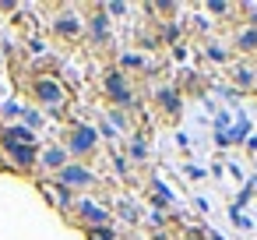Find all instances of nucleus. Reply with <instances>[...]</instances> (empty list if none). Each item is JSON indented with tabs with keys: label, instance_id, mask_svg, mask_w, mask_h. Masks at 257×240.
<instances>
[{
	"label": "nucleus",
	"instance_id": "f257e3e1",
	"mask_svg": "<svg viewBox=\"0 0 257 240\" xmlns=\"http://www.w3.org/2000/svg\"><path fill=\"white\" fill-rule=\"evenodd\" d=\"M92 145H95V131L92 127H74V134H71V152H78V155H85V152H92Z\"/></svg>",
	"mask_w": 257,
	"mask_h": 240
},
{
	"label": "nucleus",
	"instance_id": "f03ea898",
	"mask_svg": "<svg viewBox=\"0 0 257 240\" xmlns=\"http://www.w3.org/2000/svg\"><path fill=\"white\" fill-rule=\"evenodd\" d=\"M60 180H64V187H85V184H92V173L85 166H64Z\"/></svg>",
	"mask_w": 257,
	"mask_h": 240
},
{
	"label": "nucleus",
	"instance_id": "7ed1b4c3",
	"mask_svg": "<svg viewBox=\"0 0 257 240\" xmlns=\"http://www.w3.org/2000/svg\"><path fill=\"white\" fill-rule=\"evenodd\" d=\"M106 92H109L116 103H131V89H127V82H123L120 74H109V78H106Z\"/></svg>",
	"mask_w": 257,
	"mask_h": 240
},
{
	"label": "nucleus",
	"instance_id": "20e7f679",
	"mask_svg": "<svg viewBox=\"0 0 257 240\" xmlns=\"http://www.w3.org/2000/svg\"><path fill=\"white\" fill-rule=\"evenodd\" d=\"M22 141H25V145H32V141H36V134H32L29 127H8V131H4V145H22Z\"/></svg>",
	"mask_w": 257,
	"mask_h": 240
},
{
	"label": "nucleus",
	"instance_id": "39448f33",
	"mask_svg": "<svg viewBox=\"0 0 257 240\" xmlns=\"http://www.w3.org/2000/svg\"><path fill=\"white\" fill-rule=\"evenodd\" d=\"M36 96H39L43 103H60V99H64L60 85H53V82H39V85H36Z\"/></svg>",
	"mask_w": 257,
	"mask_h": 240
},
{
	"label": "nucleus",
	"instance_id": "423d86ee",
	"mask_svg": "<svg viewBox=\"0 0 257 240\" xmlns=\"http://www.w3.org/2000/svg\"><path fill=\"white\" fill-rule=\"evenodd\" d=\"M78 208H81V215H85L88 222H95V226H102V222H106V212H102V208H95L92 201H81Z\"/></svg>",
	"mask_w": 257,
	"mask_h": 240
},
{
	"label": "nucleus",
	"instance_id": "0eeeda50",
	"mask_svg": "<svg viewBox=\"0 0 257 240\" xmlns=\"http://www.w3.org/2000/svg\"><path fill=\"white\" fill-rule=\"evenodd\" d=\"M236 50H243V53H253V50H257V32H253V29L239 32V36H236Z\"/></svg>",
	"mask_w": 257,
	"mask_h": 240
},
{
	"label": "nucleus",
	"instance_id": "6e6552de",
	"mask_svg": "<svg viewBox=\"0 0 257 240\" xmlns=\"http://www.w3.org/2000/svg\"><path fill=\"white\" fill-rule=\"evenodd\" d=\"M64 159H67L64 148H50V152H46V166H53V170H64V166H67Z\"/></svg>",
	"mask_w": 257,
	"mask_h": 240
},
{
	"label": "nucleus",
	"instance_id": "1a4fd4ad",
	"mask_svg": "<svg viewBox=\"0 0 257 240\" xmlns=\"http://www.w3.org/2000/svg\"><path fill=\"white\" fill-rule=\"evenodd\" d=\"M57 29H60L64 36H74V32H78V18H71V15H64V18L57 22Z\"/></svg>",
	"mask_w": 257,
	"mask_h": 240
},
{
	"label": "nucleus",
	"instance_id": "9d476101",
	"mask_svg": "<svg viewBox=\"0 0 257 240\" xmlns=\"http://www.w3.org/2000/svg\"><path fill=\"white\" fill-rule=\"evenodd\" d=\"M92 32H95L99 39L106 36V18H102V15H99V18H92Z\"/></svg>",
	"mask_w": 257,
	"mask_h": 240
},
{
	"label": "nucleus",
	"instance_id": "9b49d317",
	"mask_svg": "<svg viewBox=\"0 0 257 240\" xmlns=\"http://www.w3.org/2000/svg\"><path fill=\"white\" fill-rule=\"evenodd\" d=\"M92 240H113L109 229H92Z\"/></svg>",
	"mask_w": 257,
	"mask_h": 240
}]
</instances>
